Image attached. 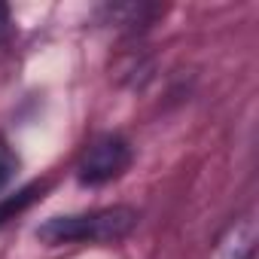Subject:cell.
<instances>
[{"label":"cell","mask_w":259,"mask_h":259,"mask_svg":"<svg viewBox=\"0 0 259 259\" xmlns=\"http://www.w3.org/2000/svg\"><path fill=\"white\" fill-rule=\"evenodd\" d=\"M16 168H19L16 153L7 147V141H4V138H0V189H4V186L16 177Z\"/></svg>","instance_id":"obj_4"},{"label":"cell","mask_w":259,"mask_h":259,"mask_svg":"<svg viewBox=\"0 0 259 259\" xmlns=\"http://www.w3.org/2000/svg\"><path fill=\"white\" fill-rule=\"evenodd\" d=\"M7 25H10V7L0 4V40L7 37Z\"/></svg>","instance_id":"obj_5"},{"label":"cell","mask_w":259,"mask_h":259,"mask_svg":"<svg viewBox=\"0 0 259 259\" xmlns=\"http://www.w3.org/2000/svg\"><path fill=\"white\" fill-rule=\"evenodd\" d=\"M128 165H132V147L116 135H104L85 147L76 177L82 186H101V183H110L113 177H119Z\"/></svg>","instance_id":"obj_2"},{"label":"cell","mask_w":259,"mask_h":259,"mask_svg":"<svg viewBox=\"0 0 259 259\" xmlns=\"http://www.w3.org/2000/svg\"><path fill=\"white\" fill-rule=\"evenodd\" d=\"M138 226L135 207H101L70 217H52L37 229V238L43 244H113L132 235Z\"/></svg>","instance_id":"obj_1"},{"label":"cell","mask_w":259,"mask_h":259,"mask_svg":"<svg viewBox=\"0 0 259 259\" xmlns=\"http://www.w3.org/2000/svg\"><path fill=\"white\" fill-rule=\"evenodd\" d=\"M40 192H43V186H40V183H31V186L19 189L16 195L4 198V201H0V223H7V220H13L16 213H22L31 201H37V198H40Z\"/></svg>","instance_id":"obj_3"}]
</instances>
